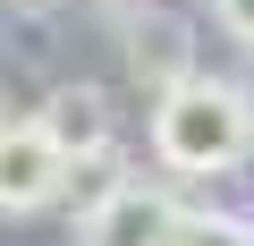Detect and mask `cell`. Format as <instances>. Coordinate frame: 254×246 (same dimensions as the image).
<instances>
[{"label":"cell","instance_id":"5","mask_svg":"<svg viewBox=\"0 0 254 246\" xmlns=\"http://www.w3.org/2000/svg\"><path fill=\"white\" fill-rule=\"evenodd\" d=\"M34 119H43V136H51V145H60L68 162L119 136V119H110V93H102V85H85V77H68V85H51Z\"/></svg>","mask_w":254,"mask_h":246},{"label":"cell","instance_id":"2","mask_svg":"<svg viewBox=\"0 0 254 246\" xmlns=\"http://www.w3.org/2000/svg\"><path fill=\"white\" fill-rule=\"evenodd\" d=\"M60 178H68V153L43 136V119H9V110H0V212H9V221L51 212L60 204Z\"/></svg>","mask_w":254,"mask_h":246},{"label":"cell","instance_id":"1","mask_svg":"<svg viewBox=\"0 0 254 246\" xmlns=\"http://www.w3.org/2000/svg\"><path fill=\"white\" fill-rule=\"evenodd\" d=\"M153 162L170 178H237L254 162V93L237 77L187 68L153 93Z\"/></svg>","mask_w":254,"mask_h":246},{"label":"cell","instance_id":"6","mask_svg":"<svg viewBox=\"0 0 254 246\" xmlns=\"http://www.w3.org/2000/svg\"><path fill=\"white\" fill-rule=\"evenodd\" d=\"M127 178H136V170H127V153H119V136H110V145H93V153H76V162H68V178H60V204L85 221V212H93L110 187H127Z\"/></svg>","mask_w":254,"mask_h":246},{"label":"cell","instance_id":"8","mask_svg":"<svg viewBox=\"0 0 254 246\" xmlns=\"http://www.w3.org/2000/svg\"><path fill=\"white\" fill-rule=\"evenodd\" d=\"M212 17H220V34H229V43H246V51H254V0H212Z\"/></svg>","mask_w":254,"mask_h":246},{"label":"cell","instance_id":"4","mask_svg":"<svg viewBox=\"0 0 254 246\" xmlns=\"http://www.w3.org/2000/svg\"><path fill=\"white\" fill-rule=\"evenodd\" d=\"M119 34H127V68H136V85H178L187 68H195V34H187V17H170V9H153V0H119Z\"/></svg>","mask_w":254,"mask_h":246},{"label":"cell","instance_id":"3","mask_svg":"<svg viewBox=\"0 0 254 246\" xmlns=\"http://www.w3.org/2000/svg\"><path fill=\"white\" fill-rule=\"evenodd\" d=\"M170 221H178V195H170V187L127 178V187H110V195L76 221V246H161Z\"/></svg>","mask_w":254,"mask_h":246},{"label":"cell","instance_id":"7","mask_svg":"<svg viewBox=\"0 0 254 246\" xmlns=\"http://www.w3.org/2000/svg\"><path fill=\"white\" fill-rule=\"evenodd\" d=\"M161 246H254V221L246 212H187L178 204V221H170Z\"/></svg>","mask_w":254,"mask_h":246}]
</instances>
